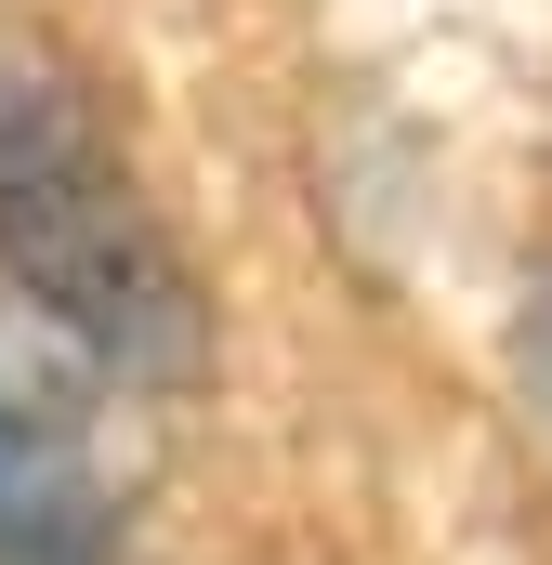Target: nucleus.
Listing matches in <instances>:
<instances>
[{"label":"nucleus","instance_id":"f257e3e1","mask_svg":"<svg viewBox=\"0 0 552 565\" xmlns=\"http://www.w3.org/2000/svg\"><path fill=\"white\" fill-rule=\"evenodd\" d=\"M0 277H13V316L53 329L93 382L171 395L211 369V289L171 211L145 198L132 145L66 66H26L0 93Z\"/></svg>","mask_w":552,"mask_h":565},{"label":"nucleus","instance_id":"f03ea898","mask_svg":"<svg viewBox=\"0 0 552 565\" xmlns=\"http://www.w3.org/2000/svg\"><path fill=\"white\" fill-rule=\"evenodd\" d=\"M106 553H119L106 382L0 302V565H106Z\"/></svg>","mask_w":552,"mask_h":565},{"label":"nucleus","instance_id":"7ed1b4c3","mask_svg":"<svg viewBox=\"0 0 552 565\" xmlns=\"http://www.w3.org/2000/svg\"><path fill=\"white\" fill-rule=\"evenodd\" d=\"M527 355H540V395H552V289H540V316H527Z\"/></svg>","mask_w":552,"mask_h":565}]
</instances>
